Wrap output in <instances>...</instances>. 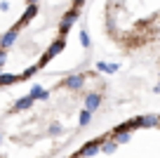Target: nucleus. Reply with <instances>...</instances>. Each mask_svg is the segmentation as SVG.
<instances>
[{
  "mask_svg": "<svg viewBox=\"0 0 160 158\" xmlns=\"http://www.w3.org/2000/svg\"><path fill=\"white\" fill-rule=\"evenodd\" d=\"M64 47H66V38H57V40H52L50 43V47L45 50V52H42V57H40V61H38V66H45V64H50L52 59H54L57 55H61V52H64Z\"/></svg>",
  "mask_w": 160,
  "mask_h": 158,
  "instance_id": "nucleus-1",
  "label": "nucleus"
},
{
  "mask_svg": "<svg viewBox=\"0 0 160 158\" xmlns=\"http://www.w3.org/2000/svg\"><path fill=\"white\" fill-rule=\"evenodd\" d=\"M85 83H87V76L85 73H71V76H66V78L61 80L59 87L71 90V92H80V90L85 87Z\"/></svg>",
  "mask_w": 160,
  "mask_h": 158,
  "instance_id": "nucleus-2",
  "label": "nucleus"
},
{
  "mask_svg": "<svg viewBox=\"0 0 160 158\" xmlns=\"http://www.w3.org/2000/svg\"><path fill=\"white\" fill-rule=\"evenodd\" d=\"M101 142H104V137H97V139L85 142L82 146L78 149V153H75V156H78V158H92V156H97V153H99V149H101Z\"/></svg>",
  "mask_w": 160,
  "mask_h": 158,
  "instance_id": "nucleus-3",
  "label": "nucleus"
},
{
  "mask_svg": "<svg viewBox=\"0 0 160 158\" xmlns=\"http://www.w3.org/2000/svg\"><path fill=\"white\" fill-rule=\"evenodd\" d=\"M78 17H80V10H73V7L61 17V21H59V35H61V38H66V33L71 31V26L78 21Z\"/></svg>",
  "mask_w": 160,
  "mask_h": 158,
  "instance_id": "nucleus-4",
  "label": "nucleus"
},
{
  "mask_svg": "<svg viewBox=\"0 0 160 158\" xmlns=\"http://www.w3.org/2000/svg\"><path fill=\"white\" fill-rule=\"evenodd\" d=\"M17 38H19V29H17V26H12V29H7L5 33L0 35V50H10L12 45L17 43Z\"/></svg>",
  "mask_w": 160,
  "mask_h": 158,
  "instance_id": "nucleus-5",
  "label": "nucleus"
},
{
  "mask_svg": "<svg viewBox=\"0 0 160 158\" xmlns=\"http://www.w3.org/2000/svg\"><path fill=\"white\" fill-rule=\"evenodd\" d=\"M101 99H104V97H101V92H87L85 94V102H82V104H85L82 109H87V111L94 113V111L101 106Z\"/></svg>",
  "mask_w": 160,
  "mask_h": 158,
  "instance_id": "nucleus-6",
  "label": "nucleus"
},
{
  "mask_svg": "<svg viewBox=\"0 0 160 158\" xmlns=\"http://www.w3.org/2000/svg\"><path fill=\"white\" fill-rule=\"evenodd\" d=\"M33 99L26 94V97H21V99H17L14 104H12V113H21V111H28V109H33Z\"/></svg>",
  "mask_w": 160,
  "mask_h": 158,
  "instance_id": "nucleus-7",
  "label": "nucleus"
},
{
  "mask_svg": "<svg viewBox=\"0 0 160 158\" xmlns=\"http://www.w3.org/2000/svg\"><path fill=\"white\" fill-rule=\"evenodd\" d=\"M35 14H38V5H28L24 10V14H21V19L17 21V29H21V26L31 24V19H35Z\"/></svg>",
  "mask_w": 160,
  "mask_h": 158,
  "instance_id": "nucleus-8",
  "label": "nucleus"
},
{
  "mask_svg": "<svg viewBox=\"0 0 160 158\" xmlns=\"http://www.w3.org/2000/svg\"><path fill=\"white\" fill-rule=\"evenodd\" d=\"M139 125H141V128H160V116L158 113L139 116Z\"/></svg>",
  "mask_w": 160,
  "mask_h": 158,
  "instance_id": "nucleus-9",
  "label": "nucleus"
},
{
  "mask_svg": "<svg viewBox=\"0 0 160 158\" xmlns=\"http://www.w3.org/2000/svg\"><path fill=\"white\" fill-rule=\"evenodd\" d=\"M111 139H113L115 144H127V142H132V132H127V130H122V132H115V130H111V134H108Z\"/></svg>",
  "mask_w": 160,
  "mask_h": 158,
  "instance_id": "nucleus-10",
  "label": "nucleus"
},
{
  "mask_svg": "<svg viewBox=\"0 0 160 158\" xmlns=\"http://www.w3.org/2000/svg\"><path fill=\"white\" fill-rule=\"evenodd\" d=\"M115 151H118V144H115L111 137H104V142H101V149H99V153H104V156H113Z\"/></svg>",
  "mask_w": 160,
  "mask_h": 158,
  "instance_id": "nucleus-11",
  "label": "nucleus"
},
{
  "mask_svg": "<svg viewBox=\"0 0 160 158\" xmlns=\"http://www.w3.org/2000/svg\"><path fill=\"white\" fill-rule=\"evenodd\" d=\"M97 71H99V73H118L120 71V66L118 64H111V61H97Z\"/></svg>",
  "mask_w": 160,
  "mask_h": 158,
  "instance_id": "nucleus-12",
  "label": "nucleus"
},
{
  "mask_svg": "<svg viewBox=\"0 0 160 158\" xmlns=\"http://www.w3.org/2000/svg\"><path fill=\"white\" fill-rule=\"evenodd\" d=\"M19 73H0V87H7V85L19 83Z\"/></svg>",
  "mask_w": 160,
  "mask_h": 158,
  "instance_id": "nucleus-13",
  "label": "nucleus"
},
{
  "mask_svg": "<svg viewBox=\"0 0 160 158\" xmlns=\"http://www.w3.org/2000/svg\"><path fill=\"white\" fill-rule=\"evenodd\" d=\"M92 116H94L92 111L82 109V111H80V116H78V125H80V128H87V125L92 123Z\"/></svg>",
  "mask_w": 160,
  "mask_h": 158,
  "instance_id": "nucleus-14",
  "label": "nucleus"
},
{
  "mask_svg": "<svg viewBox=\"0 0 160 158\" xmlns=\"http://www.w3.org/2000/svg\"><path fill=\"white\" fill-rule=\"evenodd\" d=\"M61 132H64V125L61 123H50L47 125V134H50V137H59Z\"/></svg>",
  "mask_w": 160,
  "mask_h": 158,
  "instance_id": "nucleus-15",
  "label": "nucleus"
},
{
  "mask_svg": "<svg viewBox=\"0 0 160 158\" xmlns=\"http://www.w3.org/2000/svg\"><path fill=\"white\" fill-rule=\"evenodd\" d=\"M38 71H40V66H38V64H35V66H28V69H24V71L19 73V78H21V80H26V78H31V76H35Z\"/></svg>",
  "mask_w": 160,
  "mask_h": 158,
  "instance_id": "nucleus-16",
  "label": "nucleus"
},
{
  "mask_svg": "<svg viewBox=\"0 0 160 158\" xmlns=\"http://www.w3.org/2000/svg\"><path fill=\"white\" fill-rule=\"evenodd\" d=\"M80 45H82L85 50H90V47H92V38H90V33H87L85 29L80 31Z\"/></svg>",
  "mask_w": 160,
  "mask_h": 158,
  "instance_id": "nucleus-17",
  "label": "nucleus"
},
{
  "mask_svg": "<svg viewBox=\"0 0 160 158\" xmlns=\"http://www.w3.org/2000/svg\"><path fill=\"white\" fill-rule=\"evenodd\" d=\"M40 92H42V85H33V87H31V92H28V97L33 99V102H38Z\"/></svg>",
  "mask_w": 160,
  "mask_h": 158,
  "instance_id": "nucleus-18",
  "label": "nucleus"
},
{
  "mask_svg": "<svg viewBox=\"0 0 160 158\" xmlns=\"http://www.w3.org/2000/svg\"><path fill=\"white\" fill-rule=\"evenodd\" d=\"M38 102H50V92H47V90H42V92H40V97H38Z\"/></svg>",
  "mask_w": 160,
  "mask_h": 158,
  "instance_id": "nucleus-19",
  "label": "nucleus"
},
{
  "mask_svg": "<svg viewBox=\"0 0 160 158\" xmlns=\"http://www.w3.org/2000/svg\"><path fill=\"white\" fill-rule=\"evenodd\" d=\"M5 61H7V52H5V50H0V69L5 66Z\"/></svg>",
  "mask_w": 160,
  "mask_h": 158,
  "instance_id": "nucleus-20",
  "label": "nucleus"
},
{
  "mask_svg": "<svg viewBox=\"0 0 160 158\" xmlns=\"http://www.w3.org/2000/svg\"><path fill=\"white\" fill-rule=\"evenodd\" d=\"M82 5H85V0H73V10H80Z\"/></svg>",
  "mask_w": 160,
  "mask_h": 158,
  "instance_id": "nucleus-21",
  "label": "nucleus"
},
{
  "mask_svg": "<svg viewBox=\"0 0 160 158\" xmlns=\"http://www.w3.org/2000/svg\"><path fill=\"white\" fill-rule=\"evenodd\" d=\"M0 10H10V3H7V0H2V3H0Z\"/></svg>",
  "mask_w": 160,
  "mask_h": 158,
  "instance_id": "nucleus-22",
  "label": "nucleus"
},
{
  "mask_svg": "<svg viewBox=\"0 0 160 158\" xmlns=\"http://www.w3.org/2000/svg\"><path fill=\"white\" fill-rule=\"evenodd\" d=\"M153 94H160V83H158V85H153Z\"/></svg>",
  "mask_w": 160,
  "mask_h": 158,
  "instance_id": "nucleus-23",
  "label": "nucleus"
},
{
  "mask_svg": "<svg viewBox=\"0 0 160 158\" xmlns=\"http://www.w3.org/2000/svg\"><path fill=\"white\" fill-rule=\"evenodd\" d=\"M26 3H28V5H38V0H26Z\"/></svg>",
  "mask_w": 160,
  "mask_h": 158,
  "instance_id": "nucleus-24",
  "label": "nucleus"
},
{
  "mask_svg": "<svg viewBox=\"0 0 160 158\" xmlns=\"http://www.w3.org/2000/svg\"><path fill=\"white\" fill-rule=\"evenodd\" d=\"M0 144H2V132H0Z\"/></svg>",
  "mask_w": 160,
  "mask_h": 158,
  "instance_id": "nucleus-25",
  "label": "nucleus"
},
{
  "mask_svg": "<svg viewBox=\"0 0 160 158\" xmlns=\"http://www.w3.org/2000/svg\"><path fill=\"white\" fill-rule=\"evenodd\" d=\"M71 158H78V156H75V153H73V156H71Z\"/></svg>",
  "mask_w": 160,
  "mask_h": 158,
  "instance_id": "nucleus-26",
  "label": "nucleus"
}]
</instances>
